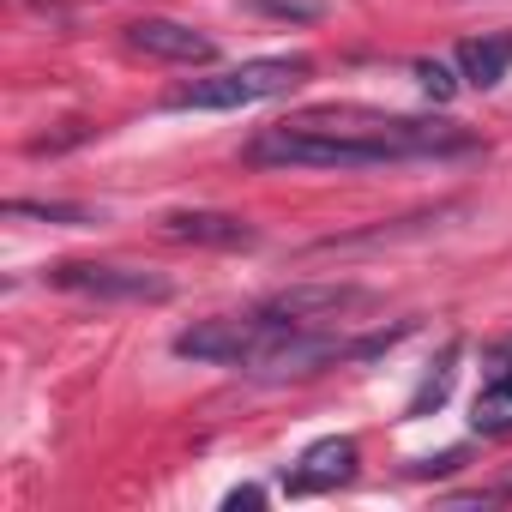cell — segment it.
Listing matches in <instances>:
<instances>
[{
	"mask_svg": "<svg viewBox=\"0 0 512 512\" xmlns=\"http://www.w3.org/2000/svg\"><path fill=\"white\" fill-rule=\"evenodd\" d=\"M416 79H422V91H428L434 103H446V97L458 91V79H452V67H446V61H416Z\"/></svg>",
	"mask_w": 512,
	"mask_h": 512,
	"instance_id": "cell-14",
	"label": "cell"
},
{
	"mask_svg": "<svg viewBox=\"0 0 512 512\" xmlns=\"http://www.w3.org/2000/svg\"><path fill=\"white\" fill-rule=\"evenodd\" d=\"M260 500H266V488H229V500H223V506H229V512H241V506H260Z\"/></svg>",
	"mask_w": 512,
	"mask_h": 512,
	"instance_id": "cell-16",
	"label": "cell"
},
{
	"mask_svg": "<svg viewBox=\"0 0 512 512\" xmlns=\"http://www.w3.org/2000/svg\"><path fill=\"white\" fill-rule=\"evenodd\" d=\"M247 7H260V13H272V19H320L326 13V0H247Z\"/></svg>",
	"mask_w": 512,
	"mask_h": 512,
	"instance_id": "cell-13",
	"label": "cell"
},
{
	"mask_svg": "<svg viewBox=\"0 0 512 512\" xmlns=\"http://www.w3.org/2000/svg\"><path fill=\"white\" fill-rule=\"evenodd\" d=\"M278 338H284V320H272L266 308L260 314H217V320L175 332V356L211 362V368H253Z\"/></svg>",
	"mask_w": 512,
	"mask_h": 512,
	"instance_id": "cell-3",
	"label": "cell"
},
{
	"mask_svg": "<svg viewBox=\"0 0 512 512\" xmlns=\"http://www.w3.org/2000/svg\"><path fill=\"white\" fill-rule=\"evenodd\" d=\"M482 139L458 121L434 115H392L368 103H314L278 127H260L241 145L253 169H386V163H440L476 157Z\"/></svg>",
	"mask_w": 512,
	"mask_h": 512,
	"instance_id": "cell-1",
	"label": "cell"
},
{
	"mask_svg": "<svg viewBox=\"0 0 512 512\" xmlns=\"http://www.w3.org/2000/svg\"><path fill=\"white\" fill-rule=\"evenodd\" d=\"M470 428L476 434H512V380H488L476 410H470Z\"/></svg>",
	"mask_w": 512,
	"mask_h": 512,
	"instance_id": "cell-12",
	"label": "cell"
},
{
	"mask_svg": "<svg viewBox=\"0 0 512 512\" xmlns=\"http://www.w3.org/2000/svg\"><path fill=\"white\" fill-rule=\"evenodd\" d=\"M7 217L67 223V229H91V223H103V211H91V205H61V199H7Z\"/></svg>",
	"mask_w": 512,
	"mask_h": 512,
	"instance_id": "cell-10",
	"label": "cell"
},
{
	"mask_svg": "<svg viewBox=\"0 0 512 512\" xmlns=\"http://www.w3.org/2000/svg\"><path fill=\"white\" fill-rule=\"evenodd\" d=\"M482 362H488V380H512V338H500Z\"/></svg>",
	"mask_w": 512,
	"mask_h": 512,
	"instance_id": "cell-15",
	"label": "cell"
},
{
	"mask_svg": "<svg viewBox=\"0 0 512 512\" xmlns=\"http://www.w3.org/2000/svg\"><path fill=\"white\" fill-rule=\"evenodd\" d=\"M163 235L193 241V247H253L260 241V229H253L247 217H229V211H169Z\"/></svg>",
	"mask_w": 512,
	"mask_h": 512,
	"instance_id": "cell-8",
	"label": "cell"
},
{
	"mask_svg": "<svg viewBox=\"0 0 512 512\" xmlns=\"http://www.w3.org/2000/svg\"><path fill=\"white\" fill-rule=\"evenodd\" d=\"M380 296L362 290V284H290L266 302L272 320L284 326H332V320H350V314H368Z\"/></svg>",
	"mask_w": 512,
	"mask_h": 512,
	"instance_id": "cell-5",
	"label": "cell"
},
{
	"mask_svg": "<svg viewBox=\"0 0 512 512\" xmlns=\"http://www.w3.org/2000/svg\"><path fill=\"white\" fill-rule=\"evenodd\" d=\"M127 49L151 55V61H169V67H205L217 61V43L193 25H175V19H133L127 25Z\"/></svg>",
	"mask_w": 512,
	"mask_h": 512,
	"instance_id": "cell-6",
	"label": "cell"
},
{
	"mask_svg": "<svg viewBox=\"0 0 512 512\" xmlns=\"http://www.w3.org/2000/svg\"><path fill=\"white\" fill-rule=\"evenodd\" d=\"M314 73L308 55H266V61H241L205 79H187L163 97V109H247V103H266V97H290L302 79Z\"/></svg>",
	"mask_w": 512,
	"mask_h": 512,
	"instance_id": "cell-2",
	"label": "cell"
},
{
	"mask_svg": "<svg viewBox=\"0 0 512 512\" xmlns=\"http://www.w3.org/2000/svg\"><path fill=\"white\" fill-rule=\"evenodd\" d=\"M452 374H458V344H446V350H440V362L428 368V380L416 386V398L404 404V416H428V410H440V404L452 398Z\"/></svg>",
	"mask_w": 512,
	"mask_h": 512,
	"instance_id": "cell-11",
	"label": "cell"
},
{
	"mask_svg": "<svg viewBox=\"0 0 512 512\" xmlns=\"http://www.w3.org/2000/svg\"><path fill=\"white\" fill-rule=\"evenodd\" d=\"M43 278L67 296H91V302H169L175 296V284L163 272L127 266V260H61Z\"/></svg>",
	"mask_w": 512,
	"mask_h": 512,
	"instance_id": "cell-4",
	"label": "cell"
},
{
	"mask_svg": "<svg viewBox=\"0 0 512 512\" xmlns=\"http://www.w3.org/2000/svg\"><path fill=\"white\" fill-rule=\"evenodd\" d=\"M350 476H356V440L332 434V440H314L284 482H290V494H326V488H338Z\"/></svg>",
	"mask_w": 512,
	"mask_h": 512,
	"instance_id": "cell-7",
	"label": "cell"
},
{
	"mask_svg": "<svg viewBox=\"0 0 512 512\" xmlns=\"http://www.w3.org/2000/svg\"><path fill=\"white\" fill-rule=\"evenodd\" d=\"M488 494H494V500H512V470H500V476L488 482Z\"/></svg>",
	"mask_w": 512,
	"mask_h": 512,
	"instance_id": "cell-17",
	"label": "cell"
},
{
	"mask_svg": "<svg viewBox=\"0 0 512 512\" xmlns=\"http://www.w3.org/2000/svg\"><path fill=\"white\" fill-rule=\"evenodd\" d=\"M458 73H464L476 91H494V85L512 73V31H494V37H470V43H458Z\"/></svg>",
	"mask_w": 512,
	"mask_h": 512,
	"instance_id": "cell-9",
	"label": "cell"
}]
</instances>
